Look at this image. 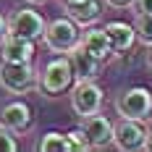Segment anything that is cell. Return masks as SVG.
Wrapping results in <instances>:
<instances>
[{
	"label": "cell",
	"instance_id": "6da1fadb",
	"mask_svg": "<svg viewBox=\"0 0 152 152\" xmlns=\"http://www.w3.org/2000/svg\"><path fill=\"white\" fill-rule=\"evenodd\" d=\"M74 66H71V58H53L42 66V71L37 74V89L42 92L45 97H58L66 89H71L74 84Z\"/></svg>",
	"mask_w": 152,
	"mask_h": 152
},
{
	"label": "cell",
	"instance_id": "7a4b0ae2",
	"mask_svg": "<svg viewBox=\"0 0 152 152\" xmlns=\"http://www.w3.org/2000/svg\"><path fill=\"white\" fill-rule=\"evenodd\" d=\"M0 87L8 94H26L37 89V71L31 68V63L0 61Z\"/></svg>",
	"mask_w": 152,
	"mask_h": 152
},
{
	"label": "cell",
	"instance_id": "3957f363",
	"mask_svg": "<svg viewBox=\"0 0 152 152\" xmlns=\"http://www.w3.org/2000/svg\"><path fill=\"white\" fill-rule=\"evenodd\" d=\"M42 39H45L47 50H53V53H66V55H68V53L81 42V31H79V24H76L74 18H55V21H50L45 26Z\"/></svg>",
	"mask_w": 152,
	"mask_h": 152
},
{
	"label": "cell",
	"instance_id": "277c9868",
	"mask_svg": "<svg viewBox=\"0 0 152 152\" xmlns=\"http://www.w3.org/2000/svg\"><path fill=\"white\" fill-rule=\"evenodd\" d=\"M115 110L121 118H131V121H144L152 113V92L144 87H129L118 94L115 100Z\"/></svg>",
	"mask_w": 152,
	"mask_h": 152
},
{
	"label": "cell",
	"instance_id": "5b68a950",
	"mask_svg": "<svg viewBox=\"0 0 152 152\" xmlns=\"http://www.w3.org/2000/svg\"><path fill=\"white\" fill-rule=\"evenodd\" d=\"M71 107L79 118H87V115H94L100 113L102 107V89L87 79V81H76L74 89H71Z\"/></svg>",
	"mask_w": 152,
	"mask_h": 152
},
{
	"label": "cell",
	"instance_id": "8992f818",
	"mask_svg": "<svg viewBox=\"0 0 152 152\" xmlns=\"http://www.w3.org/2000/svg\"><path fill=\"white\" fill-rule=\"evenodd\" d=\"M113 144L123 152L147 150V129H142V121L121 118L118 123H113Z\"/></svg>",
	"mask_w": 152,
	"mask_h": 152
},
{
	"label": "cell",
	"instance_id": "52a82bcc",
	"mask_svg": "<svg viewBox=\"0 0 152 152\" xmlns=\"http://www.w3.org/2000/svg\"><path fill=\"white\" fill-rule=\"evenodd\" d=\"M45 26H47L45 18L37 13L34 8H21V11H16V13L8 18V34L24 37V39H31V42L42 39Z\"/></svg>",
	"mask_w": 152,
	"mask_h": 152
},
{
	"label": "cell",
	"instance_id": "ba28073f",
	"mask_svg": "<svg viewBox=\"0 0 152 152\" xmlns=\"http://www.w3.org/2000/svg\"><path fill=\"white\" fill-rule=\"evenodd\" d=\"M0 126L8 129V131H26L31 126V107L21 100H11L5 105H0Z\"/></svg>",
	"mask_w": 152,
	"mask_h": 152
},
{
	"label": "cell",
	"instance_id": "9c48e42d",
	"mask_svg": "<svg viewBox=\"0 0 152 152\" xmlns=\"http://www.w3.org/2000/svg\"><path fill=\"white\" fill-rule=\"evenodd\" d=\"M79 129L84 131V137H87V142H89V150L105 147V144L113 142V123L107 121L105 115H100V113L81 118V126H79Z\"/></svg>",
	"mask_w": 152,
	"mask_h": 152
},
{
	"label": "cell",
	"instance_id": "30bf717a",
	"mask_svg": "<svg viewBox=\"0 0 152 152\" xmlns=\"http://www.w3.org/2000/svg\"><path fill=\"white\" fill-rule=\"evenodd\" d=\"M0 61L11 63H31L34 61V42L24 37L5 34V39L0 42Z\"/></svg>",
	"mask_w": 152,
	"mask_h": 152
},
{
	"label": "cell",
	"instance_id": "8fae6325",
	"mask_svg": "<svg viewBox=\"0 0 152 152\" xmlns=\"http://www.w3.org/2000/svg\"><path fill=\"white\" fill-rule=\"evenodd\" d=\"M102 29L107 31L113 53H129L134 47V42H137V29L131 24H126V21H107Z\"/></svg>",
	"mask_w": 152,
	"mask_h": 152
},
{
	"label": "cell",
	"instance_id": "7c38bea8",
	"mask_svg": "<svg viewBox=\"0 0 152 152\" xmlns=\"http://www.w3.org/2000/svg\"><path fill=\"white\" fill-rule=\"evenodd\" d=\"M68 58H71V66H74V79H76V81L94 79L97 71H100V61H97L94 55H89V53L81 47V42L68 53Z\"/></svg>",
	"mask_w": 152,
	"mask_h": 152
},
{
	"label": "cell",
	"instance_id": "4fadbf2b",
	"mask_svg": "<svg viewBox=\"0 0 152 152\" xmlns=\"http://www.w3.org/2000/svg\"><path fill=\"white\" fill-rule=\"evenodd\" d=\"M81 47H84L89 55H94L100 63L107 61V58L113 55V47H110V39H107V31L105 29H97V26H92V29H87L84 34H81Z\"/></svg>",
	"mask_w": 152,
	"mask_h": 152
},
{
	"label": "cell",
	"instance_id": "5bb4252c",
	"mask_svg": "<svg viewBox=\"0 0 152 152\" xmlns=\"http://www.w3.org/2000/svg\"><path fill=\"white\" fill-rule=\"evenodd\" d=\"M66 11H68V18H74L76 24H92L102 13L97 0H84V3H76V5H66Z\"/></svg>",
	"mask_w": 152,
	"mask_h": 152
},
{
	"label": "cell",
	"instance_id": "9a60e30c",
	"mask_svg": "<svg viewBox=\"0 0 152 152\" xmlns=\"http://www.w3.org/2000/svg\"><path fill=\"white\" fill-rule=\"evenodd\" d=\"M39 152H71L68 137L58 134V131H47L45 137L39 139Z\"/></svg>",
	"mask_w": 152,
	"mask_h": 152
},
{
	"label": "cell",
	"instance_id": "2e32d148",
	"mask_svg": "<svg viewBox=\"0 0 152 152\" xmlns=\"http://www.w3.org/2000/svg\"><path fill=\"white\" fill-rule=\"evenodd\" d=\"M134 29H137L139 42L152 45V13H137V24H134Z\"/></svg>",
	"mask_w": 152,
	"mask_h": 152
},
{
	"label": "cell",
	"instance_id": "e0dca14e",
	"mask_svg": "<svg viewBox=\"0 0 152 152\" xmlns=\"http://www.w3.org/2000/svg\"><path fill=\"white\" fill-rule=\"evenodd\" d=\"M66 137H68L71 152H84V150H89V142H87V137H84V131H81V129H74V131H68Z\"/></svg>",
	"mask_w": 152,
	"mask_h": 152
},
{
	"label": "cell",
	"instance_id": "ac0fdd59",
	"mask_svg": "<svg viewBox=\"0 0 152 152\" xmlns=\"http://www.w3.org/2000/svg\"><path fill=\"white\" fill-rule=\"evenodd\" d=\"M16 150H18V142L13 139V131L0 126V152H16Z\"/></svg>",
	"mask_w": 152,
	"mask_h": 152
},
{
	"label": "cell",
	"instance_id": "d6986e66",
	"mask_svg": "<svg viewBox=\"0 0 152 152\" xmlns=\"http://www.w3.org/2000/svg\"><path fill=\"white\" fill-rule=\"evenodd\" d=\"M134 13H152V0H134Z\"/></svg>",
	"mask_w": 152,
	"mask_h": 152
},
{
	"label": "cell",
	"instance_id": "ffe728a7",
	"mask_svg": "<svg viewBox=\"0 0 152 152\" xmlns=\"http://www.w3.org/2000/svg\"><path fill=\"white\" fill-rule=\"evenodd\" d=\"M5 34H8V18L0 13V42L5 39Z\"/></svg>",
	"mask_w": 152,
	"mask_h": 152
},
{
	"label": "cell",
	"instance_id": "44dd1931",
	"mask_svg": "<svg viewBox=\"0 0 152 152\" xmlns=\"http://www.w3.org/2000/svg\"><path fill=\"white\" fill-rule=\"evenodd\" d=\"M107 5H113V8H123V5H131L134 0H105Z\"/></svg>",
	"mask_w": 152,
	"mask_h": 152
},
{
	"label": "cell",
	"instance_id": "7402d4cb",
	"mask_svg": "<svg viewBox=\"0 0 152 152\" xmlns=\"http://www.w3.org/2000/svg\"><path fill=\"white\" fill-rule=\"evenodd\" d=\"M147 150H152V129L147 131Z\"/></svg>",
	"mask_w": 152,
	"mask_h": 152
},
{
	"label": "cell",
	"instance_id": "603a6c76",
	"mask_svg": "<svg viewBox=\"0 0 152 152\" xmlns=\"http://www.w3.org/2000/svg\"><path fill=\"white\" fill-rule=\"evenodd\" d=\"M76 3H84V0H63V5H76Z\"/></svg>",
	"mask_w": 152,
	"mask_h": 152
},
{
	"label": "cell",
	"instance_id": "cb8c5ba5",
	"mask_svg": "<svg viewBox=\"0 0 152 152\" xmlns=\"http://www.w3.org/2000/svg\"><path fill=\"white\" fill-rule=\"evenodd\" d=\"M29 3H42V0H29Z\"/></svg>",
	"mask_w": 152,
	"mask_h": 152
},
{
	"label": "cell",
	"instance_id": "d4e9b609",
	"mask_svg": "<svg viewBox=\"0 0 152 152\" xmlns=\"http://www.w3.org/2000/svg\"><path fill=\"white\" fill-rule=\"evenodd\" d=\"M150 66H152V53H150Z\"/></svg>",
	"mask_w": 152,
	"mask_h": 152
}]
</instances>
